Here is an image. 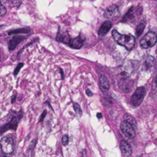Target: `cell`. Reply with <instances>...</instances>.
Segmentation results:
<instances>
[{"label":"cell","instance_id":"obj_29","mask_svg":"<svg viewBox=\"0 0 157 157\" xmlns=\"http://www.w3.org/2000/svg\"><path fill=\"white\" fill-rule=\"evenodd\" d=\"M3 157H7V156H6V155H5V156H3Z\"/></svg>","mask_w":157,"mask_h":157},{"label":"cell","instance_id":"obj_11","mask_svg":"<svg viewBox=\"0 0 157 157\" xmlns=\"http://www.w3.org/2000/svg\"><path fill=\"white\" fill-rule=\"evenodd\" d=\"M25 37L22 35H15L10 41L9 42V51H13L15 48L18 46V45L21 42L22 40H24Z\"/></svg>","mask_w":157,"mask_h":157},{"label":"cell","instance_id":"obj_16","mask_svg":"<svg viewBox=\"0 0 157 157\" xmlns=\"http://www.w3.org/2000/svg\"><path fill=\"white\" fill-rule=\"evenodd\" d=\"M70 39L71 38L67 33H62V34L58 33V36H57V40H58V41L62 42H64V43H67V44H68Z\"/></svg>","mask_w":157,"mask_h":157},{"label":"cell","instance_id":"obj_4","mask_svg":"<svg viewBox=\"0 0 157 157\" xmlns=\"http://www.w3.org/2000/svg\"><path fill=\"white\" fill-rule=\"evenodd\" d=\"M0 147L5 154H11L14 150L13 139L10 137H3L0 141Z\"/></svg>","mask_w":157,"mask_h":157},{"label":"cell","instance_id":"obj_10","mask_svg":"<svg viewBox=\"0 0 157 157\" xmlns=\"http://www.w3.org/2000/svg\"><path fill=\"white\" fill-rule=\"evenodd\" d=\"M84 37L83 38L82 35H79L78 37L75 38H71L70 41H69L68 44L69 46H71L73 49H81L82 47L83 44H84Z\"/></svg>","mask_w":157,"mask_h":157},{"label":"cell","instance_id":"obj_15","mask_svg":"<svg viewBox=\"0 0 157 157\" xmlns=\"http://www.w3.org/2000/svg\"><path fill=\"white\" fill-rule=\"evenodd\" d=\"M145 26H146V21L144 19L141 20V21L140 22L139 25L137 26V27H136V35H137V36H140V35H141V34L144 32V29H145Z\"/></svg>","mask_w":157,"mask_h":157},{"label":"cell","instance_id":"obj_5","mask_svg":"<svg viewBox=\"0 0 157 157\" xmlns=\"http://www.w3.org/2000/svg\"><path fill=\"white\" fill-rule=\"evenodd\" d=\"M121 129L123 133L124 134V135L127 136V138L133 139L136 136V132H135L134 127L127 122H122V123L121 124Z\"/></svg>","mask_w":157,"mask_h":157},{"label":"cell","instance_id":"obj_24","mask_svg":"<svg viewBox=\"0 0 157 157\" xmlns=\"http://www.w3.org/2000/svg\"><path fill=\"white\" fill-rule=\"evenodd\" d=\"M47 114V112H46V110H44V112H43V113L41 114V119H40V122H42L43 119H44V118L45 117V115Z\"/></svg>","mask_w":157,"mask_h":157},{"label":"cell","instance_id":"obj_17","mask_svg":"<svg viewBox=\"0 0 157 157\" xmlns=\"http://www.w3.org/2000/svg\"><path fill=\"white\" fill-rule=\"evenodd\" d=\"M133 12H134V9H133V7H131L129 9L128 12L126 14L125 16L124 17V18H123V22H127L130 19H131V18H133Z\"/></svg>","mask_w":157,"mask_h":157},{"label":"cell","instance_id":"obj_28","mask_svg":"<svg viewBox=\"0 0 157 157\" xmlns=\"http://www.w3.org/2000/svg\"><path fill=\"white\" fill-rule=\"evenodd\" d=\"M136 157H141V156H140V155H137V156H136Z\"/></svg>","mask_w":157,"mask_h":157},{"label":"cell","instance_id":"obj_20","mask_svg":"<svg viewBox=\"0 0 157 157\" xmlns=\"http://www.w3.org/2000/svg\"><path fill=\"white\" fill-rule=\"evenodd\" d=\"M74 109H75L77 115H79V116H81V115H82V110H81V106H80L79 104H78V103H74Z\"/></svg>","mask_w":157,"mask_h":157},{"label":"cell","instance_id":"obj_25","mask_svg":"<svg viewBox=\"0 0 157 157\" xmlns=\"http://www.w3.org/2000/svg\"><path fill=\"white\" fill-rule=\"evenodd\" d=\"M86 94H87L88 96H92V95H93V92H92L90 89H87V91H86Z\"/></svg>","mask_w":157,"mask_h":157},{"label":"cell","instance_id":"obj_26","mask_svg":"<svg viewBox=\"0 0 157 157\" xmlns=\"http://www.w3.org/2000/svg\"><path fill=\"white\" fill-rule=\"evenodd\" d=\"M35 140H34V141H32V143H31V145H30V147H29V149H31V150H32V149H33L34 148V146H33V145H35Z\"/></svg>","mask_w":157,"mask_h":157},{"label":"cell","instance_id":"obj_27","mask_svg":"<svg viewBox=\"0 0 157 157\" xmlns=\"http://www.w3.org/2000/svg\"><path fill=\"white\" fill-rule=\"evenodd\" d=\"M97 116H98V119H101V118H102V114H101V113H100V112H98V115H97Z\"/></svg>","mask_w":157,"mask_h":157},{"label":"cell","instance_id":"obj_3","mask_svg":"<svg viewBox=\"0 0 157 157\" xmlns=\"http://www.w3.org/2000/svg\"><path fill=\"white\" fill-rule=\"evenodd\" d=\"M156 42V34L153 32H149L141 39L140 46L142 49H147L153 47Z\"/></svg>","mask_w":157,"mask_h":157},{"label":"cell","instance_id":"obj_21","mask_svg":"<svg viewBox=\"0 0 157 157\" xmlns=\"http://www.w3.org/2000/svg\"><path fill=\"white\" fill-rule=\"evenodd\" d=\"M6 9L2 4L1 1H0V16H3L6 15Z\"/></svg>","mask_w":157,"mask_h":157},{"label":"cell","instance_id":"obj_19","mask_svg":"<svg viewBox=\"0 0 157 157\" xmlns=\"http://www.w3.org/2000/svg\"><path fill=\"white\" fill-rule=\"evenodd\" d=\"M125 121L127 122L128 123H130V125H132V126H133V127H136V120H135V119L133 118V116H131L130 115H128V114H127V115H125Z\"/></svg>","mask_w":157,"mask_h":157},{"label":"cell","instance_id":"obj_23","mask_svg":"<svg viewBox=\"0 0 157 157\" xmlns=\"http://www.w3.org/2000/svg\"><path fill=\"white\" fill-rule=\"evenodd\" d=\"M61 142H62V144L64 145V146H66V145H67V143H68V142H69L68 135H64V136L62 137V139H61Z\"/></svg>","mask_w":157,"mask_h":157},{"label":"cell","instance_id":"obj_18","mask_svg":"<svg viewBox=\"0 0 157 157\" xmlns=\"http://www.w3.org/2000/svg\"><path fill=\"white\" fill-rule=\"evenodd\" d=\"M31 29H18L16 30H12L9 31L8 32L9 35H12V34H18V33H29L30 32Z\"/></svg>","mask_w":157,"mask_h":157},{"label":"cell","instance_id":"obj_22","mask_svg":"<svg viewBox=\"0 0 157 157\" xmlns=\"http://www.w3.org/2000/svg\"><path fill=\"white\" fill-rule=\"evenodd\" d=\"M22 66H23V63H21V62L18 63V66H17L16 68L15 69V71H14V75H18V73L19 72L20 69H21V67H22Z\"/></svg>","mask_w":157,"mask_h":157},{"label":"cell","instance_id":"obj_6","mask_svg":"<svg viewBox=\"0 0 157 157\" xmlns=\"http://www.w3.org/2000/svg\"><path fill=\"white\" fill-rule=\"evenodd\" d=\"M133 68L130 62H126L124 65L120 67L119 75L121 79H127L132 73Z\"/></svg>","mask_w":157,"mask_h":157},{"label":"cell","instance_id":"obj_8","mask_svg":"<svg viewBox=\"0 0 157 157\" xmlns=\"http://www.w3.org/2000/svg\"><path fill=\"white\" fill-rule=\"evenodd\" d=\"M17 126H18V119H17V117L13 116L9 123H8L7 124H6L5 126H2L0 128V133H3V132L9 130V129L16 130Z\"/></svg>","mask_w":157,"mask_h":157},{"label":"cell","instance_id":"obj_7","mask_svg":"<svg viewBox=\"0 0 157 157\" xmlns=\"http://www.w3.org/2000/svg\"><path fill=\"white\" fill-rule=\"evenodd\" d=\"M120 14L119 8L116 5H112L107 9L104 12V16L107 18H113L117 17Z\"/></svg>","mask_w":157,"mask_h":157},{"label":"cell","instance_id":"obj_13","mask_svg":"<svg viewBox=\"0 0 157 157\" xmlns=\"http://www.w3.org/2000/svg\"><path fill=\"white\" fill-rule=\"evenodd\" d=\"M99 86L100 89L103 92H107L110 89V83H109L108 79L107 77L104 75H101L99 78Z\"/></svg>","mask_w":157,"mask_h":157},{"label":"cell","instance_id":"obj_12","mask_svg":"<svg viewBox=\"0 0 157 157\" xmlns=\"http://www.w3.org/2000/svg\"><path fill=\"white\" fill-rule=\"evenodd\" d=\"M112 27V23L110 21H105L101 26L100 27L99 30H98V35L100 37H102L104 35H105L107 32H109L110 29Z\"/></svg>","mask_w":157,"mask_h":157},{"label":"cell","instance_id":"obj_1","mask_svg":"<svg viewBox=\"0 0 157 157\" xmlns=\"http://www.w3.org/2000/svg\"><path fill=\"white\" fill-rule=\"evenodd\" d=\"M112 36L118 44L125 47L127 50H132L135 46L136 39H135V37L130 34L123 35V34L119 33L117 30H113L112 31Z\"/></svg>","mask_w":157,"mask_h":157},{"label":"cell","instance_id":"obj_14","mask_svg":"<svg viewBox=\"0 0 157 157\" xmlns=\"http://www.w3.org/2000/svg\"><path fill=\"white\" fill-rule=\"evenodd\" d=\"M155 62H156V59L153 56L151 55H147L144 58V67L146 70L150 69L154 66Z\"/></svg>","mask_w":157,"mask_h":157},{"label":"cell","instance_id":"obj_9","mask_svg":"<svg viewBox=\"0 0 157 157\" xmlns=\"http://www.w3.org/2000/svg\"><path fill=\"white\" fill-rule=\"evenodd\" d=\"M120 148L124 157H130L132 155V149L128 143L125 140H122L120 143Z\"/></svg>","mask_w":157,"mask_h":157},{"label":"cell","instance_id":"obj_2","mask_svg":"<svg viewBox=\"0 0 157 157\" xmlns=\"http://www.w3.org/2000/svg\"><path fill=\"white\" fill-rule=\"evenodd\" d=\"M146 95V89L144 86L137 88L130 99V103L133 106H139L143 103Z\"/></svg>","mask_w":157,"mask_h":157}]
</instances>
